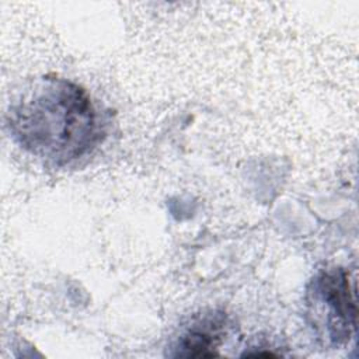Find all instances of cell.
Returning a JSON list of instances; mask_svg holds the SVG:
<instances>
[{
	"mask_svg": "<svg viewBox=\"0 0 359 359\" xmlns=\"http://www.w3.org/2000/svg\"><path fill=\"white\" fill-rule=\"evenodd\" d=\"M7 123L20 146L57 165L90 151L100 135L86 90L55 76L34 80L11 104Z\"/></svg>",
	"mask_w": 359,
	"mask_h": 359,
	"instance_id": "1",
	"label": "cell"
},
{
	"mask_svg": "<svg viewBox=\"0 0 359 359\" xmlns=\"http://www.w3.org/2000/svg\"><path fill=\"white\" fill-rule=\"evenodd\" d=\"M318 300L328 310V330L335 341H346L356 328V300L355 287L349 273L342 268H335L321 273L314 285Z\"/></svg>",
	"mask_w": 359,
	"mask_h": 359,
	"instance_id": "2",
	"label": "cell"
},
{
	"mask_svg": "<svg viewBox=\"0 0 359 359\" xmlns=\"http://www.w3.org/2000/svg\"><path fill=\"white\" fill-rule=\"evenodd\" d=\"M226 318L222 314H209L202 321L192 325L180 339L178 356L185 358H213L222 342Z\"/></svg>",
	"mask_w": 359,
	"mask_h": 359,
	"instance_id": "3",
	"label": "cell"
}]
</instances>
